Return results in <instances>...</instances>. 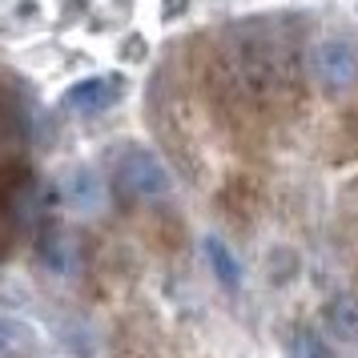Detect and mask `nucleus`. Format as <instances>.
I'll return each mask as SVG.
<instances>
[{
  "instance_id": "f257e3e1",
  "label": "nucleus",
  "mask_w": 358,
  "mask_h": 358,
  "mask_svg": "<svg viewBox=\"0 0 358 358\" xmlns=\"http://www.w3.org/2000/svg\"><path fill=\"white\" fill-rule=\"evenodd\" d=\"M113 194L121 201H137V206L165 201L173 194V173H169V165L153 149L125 145L113 162Z\"/></svg>"
},
{
  "instance_id": "f03ea898",
  "label": "nucleus",
  "mask_w": 358,
  "mask_h": 358,
  "mask_svg": "<svg viewBox=\"0 0 358 358\" xmlns=\"http://www.w3.org/2000/svg\"><path fill=\"white\" fill-rule=\"evenodd\" d=\"M310 73L322 93H346L358 81V49L346 36H322L314 49H310Z\"/></svg>"
},
{
  "instance_id": "7ed1b4c3",
  "label": "nucleus",
  "mask_w": 358,
  "mask_h": 358,
  "mask_svg": "<svg viewBox=\"0 0 358 358\" xmlns=\"http://www.w3.org/2000/svg\"><path fill=\"white\" fill-rule=\"evenodd\" d=\"M113 101H117V77H89V81L73 85L65 97H61V105L77 117H93L101 109H109Z\"/></svg>"
},
{
  "instance_id": "20e7f679",
  "label": "nucleus",
  "mask_w": 358,
  "mask_h": 358,
  "mask_svg": "<svg viewBox=\"0 0 358 358\" xmlns=\"http://www.w3.org/2000/svg\"><path fill=\"white\" fill-rule=\"evenodd\" d=\"M201 250H206V262H210L217 286H222V290H242V262L234 258V250H229L217 234H206V238H201Z\"/></svg>"
},
{
  "instance_id": "39448f33",
  "label": "nucleus",
  "mask_w": 358,
  "mask_h": 358,
  "mask_svg": "<svg viewBox=\"0 0 358 358\" xmlns=\"http://www.w3.org/2000/svg\"><path fill=\"white\" fill-rule=\"evenodd\" d=\"M65 206L69 210H81V213H93L101 206V181L89 165H77L73 173L65 178Z\"/></svg>"
},
{
  "instance_id": "423d86ee",
  "label": "nucleus",
  "mask_w": 358,
  "mask_h": 358,
  "mask_svg": "<svg viewBox=\"0 0 358 358\" xmlns=\"http://www.w3.org/2000/svg\"><path fill=\"white\" fill-rule=\"evenodd\" d=\"M322 322L326 330L342 342H355L358 338V298L350 294H334L330 302L322 306Z\"/></svg>"
},
{
  "instance_id": "0eeeda50",
  "label": "nucleus",
  "mask_w": 358,
  "mask_h": 358,
  "mask_svg": "<svg viewBox=\"0 0 358 358\" xmlns=\"http://www.w3.org/2000/svg\"><path fill=\"white\" fill-rule=\"evenodd\" d=\"M282 346H286V358H334L330 342L322 338V330H314V326H306V322L290 326L286 338H282Z\"/></svg>"
},
{
  "instance_id": "6e6552de",
  "label": "nucleus",
  "mask_w": 358,
  "mask_h": 358,
  "mask_svg": "<svg viewBox=\"0 0 358 358\" xmlns=\"http://www.w3.org/2000/svg\"><path fill=\"white\" fill-rule=\"evenodd\" d=\"M41 254L49 262L52 270H73V238H69L65 229H45V238H41Z\"/></svg>"
},
{
  "instance_id": "1a4fd4ad",
  "label": "nucleus",
  "mask_w": 358,
  "mask_h": 358,
  "mask_svg": "<svg viewBox=\"0 0 358 358\" xmlns=\"http://www.w3.org/2000/svg\"><path fill=\"white\" fill-rule=\"evenodd\" d=\"M33 346V334L17 318H0V358H20Z\"/></svg>"
}]
</instances>
